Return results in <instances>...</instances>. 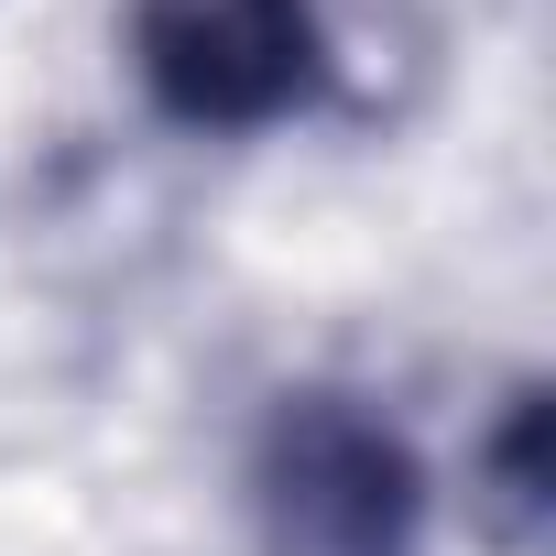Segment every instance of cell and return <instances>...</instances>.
Segmentation results:
<instances>
[{"label": "cell", "mask_w": 556, "mask_h": 556, "mask_svg": "<svg viewBox=\"0 0 556 556\" xmlns=\"http://www.w3.org/2000/svg\"><path fill=\"white\" fill-rule=\"evenodd\" d=\"M251 513H262V556H415L426 469L371 404L285 393L251 447Z\"/></svg>", "instance_id": "6da1fadb"}, {"label": "cell", "mask_w": 556, "mask_h": 556, "mask_svg": "<svg viewBox=\"0 0 556 556\" xmlns=\"http://www.w3.org/2000/svg\"><path fill=\"white\" fill-rule=\"evenodd\" d=\"M131 66L186 131H273L328 88L317 0H131Z\"/></svg>", "instance_id": "7a4b0ae2"}, {"label": "cell", "mask_w": 556, "mask_h": 556, "mask_svg": "<svg viewBox=\"0 0 556 556\" xmlns=\"http://www.w3.org/2000/svg\"><path fill=\"white\" fill-rule=\"evenodd\" d=\"M480 480H491V491H480L491 534H502V545H534V534H545V393H523V404L502 415Z\"/></svg>", "instance_id": "3957f363"}]
</instances>
